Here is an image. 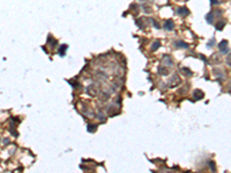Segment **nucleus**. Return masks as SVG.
Instances as JSON below:
<instances>
[{"instance_id":"nucleus-1","label":"nucleus","mask_w":231,"mask_h":173,"mask_svg":"<svg viewBox=\"0 0 231 173\" xmlns=\"http://www.w3.org/2000/svg\"><path fill=\"white\" fill-rule=\"evenodd\" d=\"M219 47L223 53H226V52H228V42H226V40H222V42L219 43Z\"/></svg>"},{"instance_id":"nucleus-2","label":"nucleus","mask_w":231,"mask_h":173,"mask_svg":"<svg viewBox=\"0 0 231 173\" xmlns=\"http://www.w3.org/2000/svg\"><path fill=\"white\" fill-rule=\"evenodd\" d=\"M178 13L180 14V15L185 16V15H187V14H188V11H187L185 7H181V8H179L178 9Z\"/></svg>"},{"instance_id":"nucleus-3","label":"nucleus","mask_w":231,"mask_h":173,"mask_svg":"<svg viewBox=\"0 0 231 173\" xmlns=\"http://www.w3.org/2000/svg\"><path fill=\"white\" fill-rule=\"evenodd\" d=\"M165 28H167V30L172 29V28H173V22H172V21H167V24H165Z\"/></svg>"},{"instance_id":"nucleus-4","label":"nucleus","mask_w":231,"mask_h":173,"mask_svg":"<svg viewBox=\"0 0 231 173\" xmlns=\"http://www.w3.org/2000/svg\"><path fill=\"white\" fill-rule=\"evenodd\" d=\"M224 27V22H219V25H216V28L219 29V30H221V29Z\"/></svg>"},{"instance_id":"nucleus-5","label":"nucleus","mask_w":231,"mask_h":173,"mask_svg":"<svg viewBox=\"0 0 231 173\" xmlns=\"http://www.w3.org/2000/svg\"><path fill=\"white\" fill-rule=\"evenodd\" d=\"M228 63H229V65H231V54L229 56V58H228Z\"/></svg>"}]
</instances>
